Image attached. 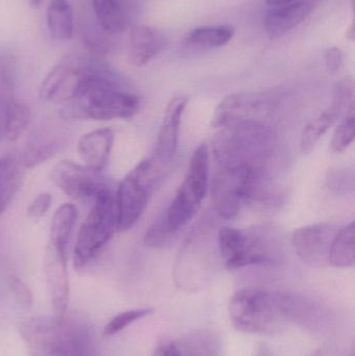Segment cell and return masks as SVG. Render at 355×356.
<instances>
[{
  "mask_svg": "<svg viewBox=\"0 0 355 356\" xmlns=\"http://www.w3.org/2000/svg\"><path fill=\"white\" fill-rule=\"evenodd\" d=\"M140 108L121 75L104 60H88L85 76L74 97L60 111L67 120L108 121L133 117Z\"/></svg>",
  "mask_w": 355,
  "mask_h": 356,
  "instance_id": "1",
  "label": "cell"
},
{
  "mask_svg": "<svg viewBox=\"0 0 355 356\" xmlns=\"http://www.w3.org/2000/svg\"><path fill=\"white\" fill-rule=\"evenodd\" d=\"M19 330L31 356H96L91 326L81 318H31Z\"/></svg>",
  "mask_w": 355,
  "mask_h": 356,
  "instance_id": "2",
  "label": "cell"
},
{
  "mask_svg": "<svg viewBox=\"0 0 355 356\" xmlns=\"http://www.w3.org/2000/svg\"><path fill=\"white\" fill-rule=\"evenodd\" d=\"M294 297L260 289H244L229 301V317L244 334H272L292 320Z\"/></svg>",
  "mask_w": 355,
  "mask_h": 356,
  "instance_id": "3",
  "label": "cell"
},
{
  "mask_svg": "<svg viewBox=\"0 0 355 356\" xmlns=\"http://www.w3.org/2000/svg\"><path fill=\"white\" fill-rule=\"evenodd\" d=\"M117 230L115 195L112 188L100 193L77 236L73 264L77 270L91 264L110 242Z\"/></svg>",
  "mask_w": 355,
  "mask_h": 356,
  "instance_id": "4",
  "label": "cell"
},
{
  "mask_svg": "<svg viewBox=\"0 0 355 356\" xmlns=\"http://www.w3.org/2000/svg\"><path fill=\"white\" fill-rule=\"evenodd\" d=\"M160 166L164 165L152 156L137 165L119 184L115 195L119 232L131 229L143 215L150 194L160 179Z\"/></svg>",
  "mask_w": 355,
  "mask_h": 356,
  "instance_id": "5",
  "label": "cell"
},
{
  "mask_svg": "<svg viewBox=\"0 0 355 356\" xmlns=\"http://www.w3.org/2000/svg\"><path fill=\"white\" fill-rule=\"evenodd\" d=\"M217 244L229 270L277 263L281 254L275 241L260 229L221 228Z\"/></svg>",
  "mask_w": 355,
  "mask_h": 356,
  "instance_id": "6",
  "label": "cell"
},
{
  "mask_svg": "<svg viewBox=\"0 0 355 356\" xmlns=\"http://www.w3.org/2000/svg\"><path fill=\"white\" fill-rule=\"evenodd\" d=\"M208 146L201 144L194 152L185 179L165 213L167 225L172 234L185 227L199 209L208 190Z\"/></svg>",
  "mask_w": 355,
  "mask_h": 356,
  "instance_id": "7",
  "label": "cell"
},
{
  "mask_svg": "<svg viewBox=\"0 0 355 356\" xmlns=\"http://www.w3.org/2000/svg\"><path fill=\"white\" fill-rule=\"evenodd\" d=\"M271 135L266 124H239L224 127L215 144L217 160L223 166L247 165L256 169L265 158Z\"/></svg>",
  "mask_w": 355,
  "mask_h": 356,
  "instance_id": "8",
  "label": "cell"
},
{
  "mask_svg": "<svg viewBox=\"0 0 355 356\" xmlns=\"http://www.w3.org/2000/svg\"><path fill=\"white\" fill-rule=\"evenodd\" d=\"M256 169L247 165L225 166L212 180L210 195L217 213L223 219H235L243 205L254 196Z\"/></svg>",
  "mask_w": 355,
  "mask_h": 356,
  "instance_id": "9",
  "label": "cell"
},
{
  "mask_svg": "<svg viewBox=\"0 0 355 356\" xmlns=\"http://www.w3.org/2000/svg\"><path fill=\"white\" fill-rule=\"evenodd\" d=\"M276 106V97L270 93L233 94L218 104L210 127L213 129H224L231 125L266 124Z\"/></svg>",
  "mask_w": 355,
  "mask_h": 356,
  "instance_id": "10",
  "label": "cell"
},
{
  "mask_svg": "<svg viewBox=\"0 0 355 356\" xmlns=\"http://www.w3.org/2000/svg\"><path fill=\"white\" fill-rule=\"evenodd\" d=\"M50 179L74 200H95L96 197L110 188L101 172L71 161H62L52 168Z\"/></svg>",
  "mask_w": 355,
  "mask_h": 356,
  "instance_id": "11",
  "label": "cell"
},
{
  "mask_svg": "<svg viewBox=\"0 0 355 356\" xmlns=\"http://www.w3.org/2000/svg\"><path fill=\"white\" fill-rule=\"evenodd\" d=\"M88 60L69 58L56 65L45 77L40 89L44 102L66 104L74 97L87 69Z\"/></svg>",
  "mask_w": 355,
  "mask_h": 356,
  "instance_id": "12",
  "label": "cell"
},
{
  "mask_svg": "<svg viewBox=\"0 0 355 356\" xmlns=\"http://www.w3.org/2000/svg\"><path fill=\"white\" fill-rule=\"evenodd\" d=\"M354 83L352 77H345L336 83L331 106L313 119L302 131L300 147L304 154L312 152L319 140L340 118L342 113L354 104Z\"/></svg>",
  "mask_w": 355,
  "mask_h": 356,
  "instance_id": "13",
  "label": "cell"
},
{
  "mask_svg": "<svg viewBox=\"0 0 355 356\" xmlns=\"http://www.w3.org/2000/svg\"><path fill=\"white\" fill-rule=\"evenodd\" d=\"M338 230L335 225L329 223L298 228L292 234V247L304 263L314 267L327 265L331 242Z\"/></svg>",
  "mask_w": 355,
  "mask_h": 356,
  "instance_id": "14",
  "label": "cell"
},
{
  "mask_svg": "<svg viewBox=\"0 0 355 356\" xmlns=\"http://www.w3.org/2000/svg\"><path fill=\"white\" fill-rule=\"evenodd\" d=\"M68 254L48 243L44 255V273L54 317L63 319L67 315L69 302Z\"/></svg>",
  "mask_w": 355,
  "mask_h": 356,
  "instance_id": "15",
  "label": "cell"
},
{
  "mask_svg": "<svg viewBox=\"0 0 355 356\" xmlns=\"http://www.w3.org/2000/svg\"><path fill=\"white\" fill-rule=\"evenodd\" d=\"M188 100H189L188 97L179 96L173 98L167 106L164 119L158 131L156 149L154 156V158L160 164H168L176 154L179 127H181V117L187 106Z\"/></svg>",
  "mask_w": 355,
  "mask_h": 356,
  "instance_id": "16",
  "label": "cell"
},
{
  "mask_svg": "<svg viewBox=\"0 0 355 356\" xmlns=\"http://www.w3.org/2000/svg\"><path fill=\"white\" fill-rule=\"evenodd\" d=\"M313 10L314 6L304 0L287 6H275L266 15L265 31L269 39H279L308 19Z\"/></svg>",
  "mask_w": 355,
  "mask_h": 356,
  "instance_id": "17",
  "label": "cell"
},
{
  "mask_svg": "<svg viewBox=\"0 0 355 356\" xmlns=\"http://www.w3.org/2000/svg\"><path fill=\"white\" fill-rule=\"evenodd\" d=\"M168 40L166 35L150 25H135L131 31L129 60L137 67H143L164 51Z\"/></svg>",
  "mask_w": 355,
  "mask_h": 356,
  "instance_id": "18",
  "label": "cell"
},
{
  "mask_svg": "<svg viewBox=\"0 0 355 356\" xmlns=\"http://www.w3.org/2000/svg\"><path fill=\"white\" fill-rule=\"evenodd\" d=\"M113 144L114 133L112 129H95L81 136L77 145V152L85 166L101 172L108 164Z\"/></svg>",
  "mask_w": 355,
  "mask_h": 356,
  "instance_id": "19",
  "label": "cell"
},
{
  "mask_svg": "<svg viewBox=\"0 0 355 356\" xmlns=\"http://www.w3.org/2000/svg\"><path fill=\"white\" fill-rule=\"evenodd\" d=\"M81 14L79 17V27H81V40L83 47L87 49L90 58L94 60H104L106 56L110 54V45H108L106 37L108 35L98 24L93 10H89L81 6Z\"/></svg>",
  "mask_w": 355,
  "mask_h": 356,
  "instance_id": "20",
  "label": "cell"
},
{
  "mask_svg": "<svg viewBox=\"0 0 355 356\" xmlns=\"http://www.w3.org/2000/svg\"><path fill=\"white\" fill-rule=\"evenodd\" d=\"M236 29L231 24L210 25L192 29L185 35V44L195 49H216L233 40Z\"/></svg>",
  "mask_w": 355,
  "mask_h": 356,
  "instance_id": "21",
  "label": "cell"
},
{
  "mask_svg": "<svg viewBox=\"0 0 355 356\" xmlns=\"http://www.w3.org/2000/svg\"><path fill=\"white\" fill-rule=\"evenodd\" d=\"M77 217L79 213L75 205L72 203H65L56 209L50 224V244L67 254Z\"/></svg>",
  "mask_w": 355,
  "mask_h": 356,
  "instance_id": "22",
  "label": "cell"
},
{
  "mask_svg": "<svg viewBox=\"0 0 355 356\" xmlns=\"http://www.w3.org/2000/svg\"><path fill=\"white\" fill-rule=\"evenodd\" d=\"M47 27L52 39L68 41L74 35V13L67 0H51L46 13Z\"/></svg>",
  "mask_w": 355,
  "mask_h": 356,
  "instance_id": "23",
  "label": "cell"
},
{
  "mask_svg": "<svg viewBox=\"0 0 355 356\" xmlns=\"http://www.w3.org/2000/svg\"><path fill=\"white\" fill-rule=\"evenodd\" d=\"M22 184L20 163L15 156L0 159V216L8 209Z\"/></svg>",
  "mask_w": 355,
  "mask_h": 356,
  "instance_id": "24",
  "label": "cell"
},
{
  "mask_svg": "<svg viewBox=\"0 0 355 356\" xmlns=\"http://www.w3.org/2000/svg\"><path fill=\"white\" fill-rule=\"evenodd\" d=\"M355 263L354 222L338 230L331 242L329 264L336 268L354 267Z\"/></svg>",
  "mask_w": 355,
  "mask_h": 356,
  "instance_id": "25",
  "label": "cell"
},
{
  "mask_svg": "<svg viewBox=\"0 0 355 356\" xmlns=\"http://www.w3.org/2000/svg\"><path fill=\"white\" fill-rule=\"evenodd\" d=\"M92 10L98 24L108 35L124 29L125 20L120 0H91Z\"/></svg>",
  "mask_w": 355,
  "mask_h": 356,
  "instance_id": "26",
  "label": "cell"
},
{
  "mask_svg": "<svg viewBox=\"0 0 355 356\" xmlns=\"http://www.w3.org/2000/svg\"><path fill=\"white\" fill-rule=\"evenodd\" d=\"M176 343L183 356H220V343L210 332H194Z\"/></svg>",
  "mask_w": 355,
  "mask_h": 356,
  "instance_id": "27",
  "label": "cell"
},
{
  "mask_svg": "<svg viewBox=\"0 0 355 356\" xmlns=\"http://www.w3.org/2000/svg\"><path fill=\"white\" fill-rule=\"evenodd\" d=\"M31 108L22 102L13 100L6 108L3 137L15 142L21 137L31 123Z\"/></svg>",
  "mask_w": 355,
  "mask_h": 356,
  "instance_id": "28",
  "label": "cell"
},
{
  "mask_svg": "<svg viewBox=\"0 0 355 356\" xmlns=\"http://www.w3.org/2000/svg\"><path fill=\"white\" fill-rule=\"evenodd\" d=\"M60 142L56 139L42 137L29 143L23 154V165L25 168H35L44 164L58 152Z\"/></svg>",
  "mask_w": 355,
  "mask_h": 356,
  "instance_id": "29",
  "label": "cell"
},
{
  "mask_svg": "<svg viewBox=\"0 0 355 356\" xmlns=\"http://www.w3.org/2000/svg\"><path fill=\"white\" fill-rule=\"evenodd\" d=\"M14 90V72L12 63L0 58V139L3 138L4 118L6 108L13 97Z\"/></svg>",
  "mask_w": 355,
  "mask_h": 356,
  "instance_id": "30",
  "label": "cell"
},
{
  "mask_svg": "<svg viewBox=\"0 0 355 356\" xmlns=\"http://www.w3.org/2000/svg\"><path fill=\"white\" fill-rule=\"evenodd\" d=\"M355 133V117L354 104L348 108L347 115L345 119L342 121L341 124L336 129L331 140V149L333 152L341 154L345 152L354 140Z\"/></svg>",
  "mask_w": 355,
  "mask_h": 356,
  "instance_id": "31",
  "label": "cell"
},
{
  "mask_svg": "<svg viewBox=\"0 0 355 356\" xmlns=\"http://www.w3.org/2000/svg\"><path fill=\"white\" fill-rule=\"evenodd\" d=\"M154 313L152 309H131V311L123 312L115 316L104 327V334L106 337H112L122 332L131 324L135 323L142 318L147 317Z\"/></svg>",
  "mask_w": 355,
  "mask_h": 356,
  "instance_id": "32",
  "label": "cell"
},
{
  "mask_svg": "<svg viewBox=\"0 0 355 356\" xmlns=\"http://www.w3.org/2000/svg\"><path fill=\"white\" fill-rule=\"evenodd\" d=\"M171 234H173L167 225L165 215H163L162 217L154 221V223L146 232L145 243L152 247L163 246L171 238Z\"/></svg>",
  "mask_w": 355,
  "mask_h": 356,
  "instance_id": "33",
  "label": "cell"
},
{
  "mask_svg": "<svg viewBox=\"0 0 355 356\" xmlns=\"http://www.w3.org/2000/svg\"><path fill=\"white\" fill-rule=\"evenodd\" d=\"M10 291H12L13 296H14L15 300L23 307V309H29L33 305V294H31V290H29L27 284H25L24 282L20 280L16 276H12L10 278Z\"/></svg>",
  "mask_w": 355,
  "mask_h": 356,
  "instance_id": "34",
  "label": "cell"
},
{
  "mask_svg": "<svg viewBox=\"0 0 355 356\" xmlns=\"http://www.w3.org/2000/svg\"><path fill=\"white\" fill-rule=\"evenodd\" d=\"M52 202V195L48 192L40 193L27 207V216L31 219L38 220L46 215Z\"/></svg>",
  "mask_w": 355,
  "mask_h": 356,
  "instance_id": "35",
  "label": "cell"
},
{
  "mask_svg": "<svg viewBox=\"0 0 355 356\" xmlns=\"http://www.w3.org/2000/svg\"><path fill=\"white\" fill-rule=\"evenodd\" d=\"M325 66L329 73L341 70L344 65L343 51L339 47H331L324 54Z\"/></svg>",
  "mask_w": 355,
  "mask_h": 356,
  "instance_id": "36",
  "label": "cell"
},
{
  "mask_svg": "<svg viewBox=\"0 0 355 356\" xmlns=\"http://www.w3.org/2000/svg\"><path fill=\"white\" fill-rule=\"evenodd\" d=\"M154 356H183L175 341H165L158 345Z\"/></svg>",
  "mask_w": 355,
  "mask_h": 356,
  "instance_id": "37",
  "label": "cell"
},
{
  "mask_svg": "<svg viewBox=\"0 0 355 356\" xmlns=\"http://www.w3.org/2000/svg\"><path fill=\"white\" fill-rule=\"evenodd\" d=\"M254 356H274L272 351H271L270 347L265 343H260L256 345V349H254Z\"/></svg>",
  "mask_w": 355,
  "mask_h": 356,
  "instance_id": "38",
  "label": "cell"
},
{
  "mask_svg": "<svg viewBox=\"0 0 355 356\" xmlns=\"http://www.w3.org/2000/svg\"><path fill=\"white\" fill-rule=\"evenodd\" d=\"M310 356H344V355H342V353H340L339 351L336 350V349L323 348V349H321V350L316 351V353H313V355H310Z\"/></svg>",
  "mask_w": 355,
  "mask_h": 356,
  "instance_id": "39",
  "label": "cell"
},
{
  "mask_svg": "<svg viewBox=\"0 0 355 356\" xmlns=\"http://www.w3.org/2000/svg\"><path fill=\"white\" fill-rule=\"evenodd\" d=\"M299 1V0H266L267 4L269 6H287V4L293 3V2Z\"/></svg>",
  "mask_w": 355,
  "mask_h": 356,
  "instance_id": "40",
  "label": "cell"
},
{
  "mask_svg": "<svg viewBox=\"0 0 355 356\" xmlns=\"http://www.w3.org/2000/svg\"><path fill=\"white\" fill-rule=\"evenodd\" d=\"M42 1L43 0H29V3H31V8H38L41 6Z\"/></svg>",
  "mask_w": 355,
  "mask_h": 356,
  "instance_id": "41",
  "label": "cell"
}]
</instances>
